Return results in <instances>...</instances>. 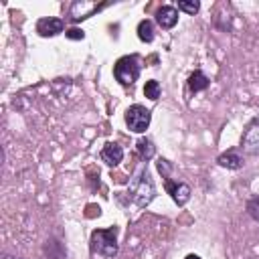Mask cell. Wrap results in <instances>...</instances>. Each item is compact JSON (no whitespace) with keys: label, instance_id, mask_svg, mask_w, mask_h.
Masks as SVG:
<instances>
[{"label":"cell","instance_id":"cell-5","mask_svg":"<svg viewBox=\"0 0 259 259\" xmlns=\"http://www.w3.org/2000/svg\"><path fill=\"white\" fill-rule=\"evenodd\" d=\"M241 148L249 156H257L259 154V117H253L245 125V132L241 136Z\"/></svg>","mask_w":259,"mask_h":259},{"label":"cell","instance_id":"cell-14","mask_svg":"<svg viewBox=\"0 0 259 259\" xmlns=\"http://www.w3.org/2000/svg\"><path fill=\"white\" fill-rule=\"evenodd\" d=\"M138 36L142 42H152L154 40V26L150 20H140L138 24Z\"/></svg>","mask_w":259,"mask_h":259},{"label":"cell","instance_id":"cell-6","mask_svg":"<svg viewBox=\"0 0 259 259\" xmlns=\"http://www.w3.org/2000/svg\"><path fill=\"white\" fill-rule=\"evenodd\" d=\"M166 190H168V194L172 196V200H174L178 206H184V204L190 200V186L184 184V182L166 180Z\"/></svg>","mask_w":259,"mask_h":259},{"label":"cell","instance_id":"cell-7","mask_svg":"<svg viewBox=\"0 0 259 259\" xmlns=\"http://www.w3.org/2000/svg\"><path fill=\"white\" fill-rule=\"evenodd\" d=\"M99 6L97 4H93V2H85V0H77V2H73L71 4V10H69V18L73 20V22H79V20H83V18H87V16H91L95 10H97Z\"/></svg>","mask_w":259,"mask_h":259},{"label":"cell","instance_id":"cell-20","mask_svg":"<svg viewBox=\"0 0 259 259\" xmlns=\"http://www.w3.org/2000/svg\"><path fill=\"white\" fill-rule=\"evenodd\" d=\"M186 259H200V257H198V255H188Z\"/></svg>","mask_w":259,"mask_h":259},{"label":"cell","instance_id":"cell-16","mask_svg":"<svg viewBox=\"0 0 259 259\" xmlns=\"http://www.w3.org/2000/svg\"><path fill=\"white\" fill-rule=\"evenodd\" d=\"M198 8H200V4L196 0H182V2H178V10H182L186 14H196Z\"/></svg>","mask_w":259,"mask_h":259},{"label":"cell","instance_id":"cell-17","mask_svg":"<svg viewBox=\"0 0 259 259\" xmlns=\"http://www.w3.org/2000/svg\"><path fill=\"white\" fill-rule=\"evenodd\" d=\"M247 214L259 223V196H253L249 202H247Z\"/></svg>","mask_w":259,"mask_h":259},{"label":"cell","instance_id":"cell-10","mask_svg":"<svg viewBox=\"0 0 259 259\" xmlns=\"http://www.w3.org/2000/svg\"><path fill=\"white\" fill-rule=\"evenodd\" d=\"M101 158H103L105 164H109V166H117V164L121 162V158H123V150H121L119 144L109 142V144L103 146V150H101Z\"/></svg>","mask_w":259,"mask_h":259},{"label":"cell","instance_id":"cell-15","mask_svg":"<svg viewBox=\"0 0 259 259\" xmlns=\"http://www.w3.org/2000/svg\"><path fill=\"white\" fill-rule=\"evenodd\" d=\"M160 83L156 81V79H150V81H146V85H144V95L148 97V99H152V101H156L158 97H160Z\"/></svg>","mask_w":259,"mask_h":259},{"label":"cell","instance_id":"cell-11","mask_svg":"<svg viewBox=\"0 0 259 259\" xmlns=\"http://www.w3.org/2000/svg\"><path fill=\"white\" fill-rule=\"evenodd\" d=\"M217 162H219V166L229 168V170H239L243 166V158L237 152H225L217 158Z\"/></svg>","mask_w":259,"mask_h":259},{"label":"cell","instance_id":"cell-4","mask_svg":"<svg viewBox=\"0 0 259 259\" xmlns=\"http://www.w3.org/2000/svg\"><path fill=\"white\" fill-rule=\"evenodd\" d=\"M154 196H156V186H154L148 170H144L140 180L132 188V198H134V202L138 206H146V204H150L154 200Z\"/></svg>","mask_w":259,"mask_h":259},{"label":"cell","instance_id":"cell-9","mask_svg":"<svg viewBox=\"0 0 259 259\" xmlns=\"http://www.w3.org/2000/svg\"><path fill=\"white\" fill-rule=\"evenodd\" d=\"M156 22L162 28H172L178 22V10L174 6H162L156 10Z\"/></svg>","mask_w":259,"mask_h":259},{"label":"cell","instance_id":"cell-1","mask_svg":"<svg viewBox=\"0 0 259 259\" xmlns=\"http://www.w3.org/2000/svg\"><path fill=\"white\" fill-rule=\"evenodd\" d=\"M91 251L107 259L115 257L117 255V227L95 229L91 233Z\"/></svg>","mask_w":259,"mask_h":259},{"label":"cell","instance_id":"cell-18","mask_svg":"<svg viewBox=\"0 0 259 259\" xmlns=\"http://www.w3.org/2000/svg\"><path fill=\"white\" fill-rule=\"evenodd\" d=\"M156 166H158V172L166 178V180H170V172H172V164L168 162V160H164V158H160L158 162H156Z\"/></svg>","mask_w":259,"mask_h":259},{"label":"cell","instance_id":"cell-3","mask_svg":"<svg viewBox=\"0 0 259 259\" xmlns=\"http://www.w3.org/2000/svg\"><path fill=\"white\" fill-rule=\"evenodd\" d=\"M150 119H152L150 109H146L140 103H134L125 109V125L136 134H144L150 125Z\"/></svg>","mask_w":259,"mask_h":259},{"label":"cell","instance_id":"cell-8","mask_svg":"<svg viewBox=\"0 0 259 259\" xmlns=\"http://www.w3.org/2000/svg\"><path fill=\"white\" fill-rule=\"evenodd\" d=\"M65 24L61 18H40L38 24H36V32L40 36H55L59 32H63Z\"/></svg>","mask_w":259,"mask_h":259},{"label":"cell","instance_id":"cell-12","mask_svg":"<svg viewBox=\"0 0 259 259\" xmlns=\"http://www.w3.org/2000/svg\"><path fill=\"white\" fill-rule=\"evenodd\" d=\"M208 77L202 73V71H194L190 77H188V89L192 91V93H198V91H202V89H206L208 87Z\"/></svg>","mask_w":259,"mask_h":259},{"label":"cell","instance_id":"cell-19","mask_svg":"<svg viewBox=\"0 0 259 259\" xmlns=\"http://www.w3.org/2000/svg\"><path fill=\"white\" fill-rule=\"evenodd\" d=\"M65 34H67V38H71V40H81V38L85 36V32H83L81 28H69Z\"/></svg>","mask_w":259,"mask_h":259},{"label":"cell","instance_id":"cell-2","mask_svg":"<svg viewBox=\"0 0 259 259\" xmlns=\"http://www.w3.org/2000/svg\"><path fill=\"white\" fill-rule=\"evenodd\" d=\"M113 75L115 79L121 83V85H132L138 81L140 77V63H138V57L134 55H127V57H121L115 67H113Z\"/></svg>","mask_w":259,"mask_h":259},{"label":"cell","instance_id":"cell-13","mask_svg":"<svg viewBox=\"0 0 259 259\" xmlns=\"http://www.w3.org/2000/svg\"><path fill=\"white\" fill-rule=\"evenodd\" d=\"M136 148H138V154H140V158H142V160H150V158L156 154V146H154V142H152V140H148V138L138 140Z\"/></svg>","mask_w":259,"mask_h":259}]
</instances>
